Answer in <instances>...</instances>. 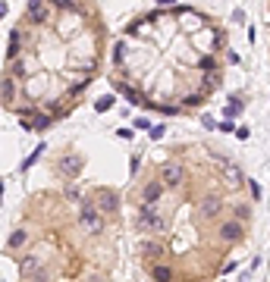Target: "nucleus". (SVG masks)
<instances>
[{
    "mask_svg": "<svg viewBox=\"0 0 270 282\" xmlns=\"http://www.w3.org/2000/svg\"><path fill=\"white\" fill-rule=\"evenodd\" d=\"M53 4H41V0H32V4H25V22L32 25H50L53 19Z\"/></svg>",
    "mask_w": 270,
    "mask_h": 282,
    "instance_id": "obj_9",
    "label": "nucleus"
},
{
    "mask_svg": "<svg viewBox=\"0 0 270 282\" xmlns=\"http://www.w3.org/2000/svg\"><path fill=\"white\" fill-rule=\"evenodd\" d=\"M217 241L220 244H239V241H245V223L242 220H236V216H229V220H220L217 223Z\"/></svg>",
    "mask_w": 270,
    "mask_h": 282,
    "instance_id": "obj_6",
    "label": "nucleus"
},
{
    "mask_svg": "<svg viewBox=\"0 0 270 282\" xmlns=\"http://www.w3.org/2000/svg\"><path fill=\"white\" fill-rule=\"evenodd\" d=\"M50 126H53V113H44V110H41L32 122H28V119L22 122V129H28V132H47Z\"/></svg>",
    "mask_w": 270,
    "mask_h": 282,
    "instance_id": "obj_16",
    "label": "nucleus"
},
{
    "mask_svg": "<svg viewBox=\"0 0 270 282\" xmlns=\"http://www.w3.org/2000/svg\"><path fill=\"white\" fill-rule=\"evenodd\" d=\"M19 56H22V28H13L10 32V44H7V60L19 63Z\"/></svg>",
    "mask_w": 270,
    "mask_h": 282,
    "instance_id": "obj_14",
    "label": "nucleus"
},
{
    "mask_svg": "<svg viewBox=\"0 0 270 282\" xmlns=\"http://www.w3.org/2000/svg\"><path fill=\"white\" fill-rule=\"evenodd\" d=\"M28 282H50V273H47V267H44V270H38V273H35Z\"/></svg>",
    "mask_w": 270,
    "mask_h": 282,
    "instance_id": "obj_29",
    "label": "nucleus"
},
{
    "mask_svg": "<svg viewBox=\"0 0 270 282\" xmlns=\"http://www.w3.org/2000/svg\"><path fill=\"white\" fill-rule=\"evenodd\" d=\"M138 163H141V160H138V154H132V157H129V173H132V176L138 173Z\"/></svg>",
    "mask_w": 270,
    "mask_h": 282,
    "instance_id": "obj_32",
    "label": "nucleus"
},
{
    "mask_svg": "<svg viewBox=\"0 0 270 282\" xmlns=\"http://www.w3.org/2000/svg\"><path fill=\"white\" fill-rule=\"evenodd\" d=\"M204 101H207V94H201V91H195V94H186V98L179 101V104H183V110H198V107H201Z\"/></svg>",
    "mask_w": 270,
    "mask_h": 282,
    "instance_id": "obj_18",
    "label": "nucleus"
},
{
    "mask_svg": "<svg viewBox=\"0 0 270 282\" xmlns=\"http://www.w3.org/2000/svg\"><path fill=\"white\" fill-rule=\"evenodd\" d=\"M28 238H32V232H28V226H16V229L10 232V238H7V254H19L25 244H28Z\"/></svg>",
    "mask_w": 270,
    "mask_h": 282,
    "instance_id": "obj_11",
    "label": "nucleus"
},
{
    "mask_svg": "<svg viewBox=\"0 0 270 282\" xmlns=\"http://www.w3.org/2000/svg\"><path fill=\"white\" fill-rule=\"evenodd\" d=\"M248 192H251V201H255V204H258V201L264 198V192H261V185H258V179H248Z\"/></svg>",
    "mask_w": 270,
    "mask_h": 282,
    "instance_id": "obj_25",
    "label": "nucleus"
},
{
    "mask_svg": "<svg viewBox=\"0 0 270 282\" xmlns=\"http://www.w3.org/2000/svg\"><path fill=\"white\" fill-rule=\"evenodd\" d=\"M217 129H220V132H239V129H236V126H232V119H223V122H220V126H217Z\"/></svg>",
    "mask_w": 270,
    "mask_h": 282,
    "instance_id": "obj_33",
    "label": "nucleus"
},
{
    "mask_svg": "<svg viewBox=\"0 0 270 282\" xmlns=\"http://www.w3.org/2000/svg\"><path fill=\"white\" fill-rule=\"evenodd\" d=\"M92 201H95V207L104 213V216H116L119 213V192L116 188H110V185H98L95 192H92Z\"/></svg>",
    "mask_w": 270,
    "mask_h": 282,
    "instance_id": "obj_5",
    "label": "nucleus"
},
{
    "mask_svg": "<svg viewBox=\"0 0 270 282\" xmlns=\"http://www.w3.org/2000/svg\"><path fill=\"white\" fill-rule=\"evenodd\" d=\"M88 282H98V279H88Z\"/></svg>",
    "mask_w": 270,
    "mask_h": 282,
    "instance_id": "obj_34",
    "label": "nucleus"
},
{
    "mask_svg": "<svg viewBox=\"0 0 270 282\" xmlns=\"http://www.w3.org/2000/svg\"><path fill=\"white\" fill-rule=\"evenodd\" d=\"M223 210H226V204H223V198H220V195H204L201 201L195 204V213H198V220H201V223H214V220H220V216H223Z\"/></svg>",
    "mask_w": 270,
    "mask_h": 282,
    "instance_id": "obj_7",
    "label": "nucleus"
},
{
    "mask_svg": "<svg viewBox=\"0 0 270 282\" xmlns=\"http://www.w3.org/2000/svg\"><path fill=\"white\" fill-rule=\"evenodd\" d=\"M198 69H204V72H220V63H217V56L204 53L201 60H198Z\"/></svg>",
    "mask_w": 270,
    "mask_h": 282,
    "instance_id": "obj_20",
    "label": "nucleus"
},
{
    "mask_svg": "<svg viewBox=\"0 0 270 282\" xmlns=\"http://www.w3.org/2000/svg\"><path fill=\"white\" fill-rule=\"evenodd\" d=\"M217 88H223V72H204L201 82H198V91L207 94V98H211V91H217Z\"/></svg>",
    "mask_w": 270,
    "mask_h": 282,
    "instance_id": "obj_15",
    "label": "nucleus"
},
{
    "mask_svg": "<svg viewBox=\"0 0 270 282\" xmlns=\"http://www.w3.org/2000/svg\"><path fill=\"white\" fill-rule=\"evenodd\" d=\"M164 132H167V126H154V129L148 132V135H151V138L157 141V138H164Z\"/></svg>",
    "mask_w": 270,
    "mask_h": 282,
    "instance_id": "obj_31",
    "label": "nucleus"
},
{
    "mask_svg": "<svg viewBox=\"0 0 270 282\" xmlns=\"http://www.w3.org/2000/svg\"><path fill=\"white\" fill-rule=\"evenodd\" d=\"M63 195H66V198H69V201H76V204H79V207H82V204H85V198H82V195H79V188H76V185H66V188H63Z\"/></svg>",
    "mask_w": 270,
    "mask_h": 282,
    "instance_id": "obj_23",
    "label": "nucleus"
},
{
    "mask_svg": "<svg viewBox=\"0 0 270 282\" xmlns=\"http://www.w3.org/2000/svg\"><path fill=\"white\" fill-rule=\"evenodd\" d=\"M151 279L154 282H176V270L170 263H151Z\"/></svg>",
    "mask_w": 270,
    "mask_h": 282,
    "instance_id": "obj_17",
    "label": "nucleus"
},
{
    "mask_svg": "<svg viewBox=\"0 0 270 282\" xmlns=\"http://www.w3.org/2000/svg\"><path fill=\"white\" fill-rule=\"evenodd\" d=\"M214 47H223V50H229V47H226V32H223V28H220L217 35H214Z\"/></svg>",
    "mask_w": 270,
    "mask_h": 282,
    "instance_id": "obj_28",
    "label": "nucleus"
},
{
    "mask_svg": "<svg viewBox=\"0 0 270 282\" xmlns=\"http://www.w3.org/2000/svg\"><path fill=\"white\" fill-rule=\"evenodd\" d=\"M123 60H126V44L119 41V44L113 47V66H123Z\"/></svg>",
    "mask_w": 270,
    "mask_h": 282,
    "instance_id": "obj_27",
    "label": "nucleus"
},
{
    "mask_svg": "<svg viewBox=\"0 0 270 282\" xmlns=\"http://www.w3.org/2000/svg\"><path fill=\"white\" fill-rule=\"evenodd\" d=\"M223 169V179H226V185H232V188H242V185H248V179H245V173H242V166H236V163H226V166H220Z\"/></svg>",
    "mask_w": 270,
    "mask_h": 282,
    "instance_id": "obj_12",
    "label": "nucleus"
},
{
    "mask_svg": "<svg viewBox=\"0 0 270 282\" xmlns=\"http://www.w3.org/2000/svg\"><path fill=\"white\" fill-rule=\"evenodd\" d=\"M79 229H82L85 235H92V238H98V235L104 232V213L95 207L92 198H85V204L79 207Z\"/></svg>",
    "mask_w": 270,
    "mask_h": 282,
    "instance_id": "obj_4",
    "label": "nucleus"
},
{
    "mask_svg": "<svg viewBox=\"0 0 270 282\" xmlns=\"http://www.w3.org/2000/svg\"><path fill=\"white\" fill-rule=\"evenodd\" d=\"M16 94H19V85H16V79L7 72L4 79H0V104H4V110H16Z\"/></svg>",
    "mask_w": 270,
    "mask_h": 282,
    "instance_id": "obj_10",
    "label": "nucleus"
},
{
    "mask_svg": "<svg viewBox=\"0 0 270 282\" xmlns=\"http://www.w3.org/2000/svg\"><path fill=\"white\" fill-rule=\"evenodd\" d=\"M242 110H245V101L239 98V94H232V98H229V104H226V110H223V113H226V119H232V116H236V113H242Z\"/></svg>",
    "mask_w": 270,
    "mask_h": 282,
    "instance_id": "obj_19",
    "label": "nucleus"
},
{
    "mask_svg": "<svg viewBox=\"0 0 270 282\" xmlns=\"http://www.w3.org/2000/svg\"><path fill=\"white\" fill-rule=\"evenodd\" d=\"M113 104H116V94H104V98H98V101H95V110H98V113H107Z\"/></svg>",
    "mask_w": 270,
    "mask_h": 282,
    "instance_id": "obj_22",
    "label": "nucleus"
},
{
    "mask_svg": "<svg viewBox=\"0 0 270 282\" xmlns=\"http://www.w3.org/2000/svg\"><path fill=\"white\" fill-rule=\"evenodd\" d=\"M232 216L242 220V223L248 226V223H251V207H248V204H232Z\"/></svg>",
    "mask_w": 270,
    "mask_h": 282,
    "instance_id": "obj_21",
    "label": "nucleus"
},
{
    "mask_svg": "<svg viewBox=\"0 0 270 282\" xmlns=\"http://www.w3.org/2000/svg\"><path fill=\"white\" fill-rule=\"evenodd\" d=\"M164 195H167V185L160 179H148L145 185H141V192H138V204L135 207H157L160 201H164Z\"/></svg>",
    "mask_w": 270,
    "mask_h": 282,
    "instance_id": "obj_8",
    "label": "nucleus"
},
{
    "mask_svg": "<svg viewBox=\"0 0 270 282\" xmlns=\"http://www.w3.org/2000/svg\"><path fill=\"white\" fill-rule=\"evenodd\" d=\"M157 179L167 185V192H176V188H183V185H186L189 169H186V163H183V160L170 157V160H164V163L157 166Z\"/></svg>",
    "mask_w": 270,
    "mask_h": 282,
    "instance_id": "obj_3",
    "label": "nucleus"
},
{
    "mask_svg": "<svg viewBox=\"0 0 270 282\" xmlns=\"http://www.w3.org/2000/svg\"><path fill=\"white\" fill-rule=\"evenodd\" d=\"M132 226H135V232H141V235H160L167 229V216H164L160 207H135Z\"/></svg>",
    "mask_w": 270,
    "mask_h": 282,
    "instance_id": "obj_1",
    "label": "nucleus"
},
{
    "mask_svg": "<svg viewBox=\"0 0 270 282\" xmlns=\"http://www.w3.org/2000/svg\"><path fill=\"white\" fill-rule=\"evenodd\" d=\"M53 169H57V173L63 176V182L73 185V182H79V179H82V173H85V157L79 154L76 147H66L63 154L53 160Z\"/></svg>",
    "mask_w": 270,
    "mask_h": 282,
    "instance_id": "obj_2",
    "label": "nucleus"
},
{
    "mask_svg": "<svg viewBox=\"0 0 270 282\" xmlns=\"http://www.w3.org/2000/svg\"><path fill=\"white\" fill-rule=\"evenodd\" d=\"M135 129H148V132H151L154 126H151V119H148V116H138V119H135Z\"/></svg>",
    "mask_w": 270,
    "mask_h": 282,
    "instance_id": "obj_30",
    "label": "nucleus"
},
{
    "mask_svg": "<svg viewBox=\"0 0 270 282\" xmlns=\"http://www.w3.org/2000/svg\"><path fill=\"white\" fill-rule=\"evenodd\" d=\"M88 85H92V75H82V79H79V82H76L73 88H69V94H82V91H85Z\"/></svg>",
    "mask_w": 270,
    "mask_h": 282,
    "instance_id": "obj_26",
    "label": "nucleus"
},
{
    "mask_svg": "<svg viewBox=\"0 0 270 282\" xmlns=\"http://www.w3.org/2000/svg\"><path fill=\"white\" fill-rule=\"evenodd\" d=\"M38 270H44V260H41L38 254H35V251H32V254H25V257L19 260V273H22L25 279H32Z\"/></svg>",
    "mask_w": 270,
    "mask_h": 282,
    "instance_id": "obj_13",
    "label": "nucleus"
},
{
    "mask_svg": "<svg viewBox=\"0 0 270 282\" xmlns=\"http://www.w3.org/2000/svg\"><path fill=\"white\" fill-rule=\"evenodd\" d=\"M44 150H47V147H44V144H38V147H35V150H32V154H28V157H25V160H22V169H28V166H32V163H35V160H38V157H41V154H44Z\"/></svg>",
    "mask_w": 270,
    "mask_h": 282,
    "instance_id": "obj_24",
    "label": "nucleus"
}]
</instances>
